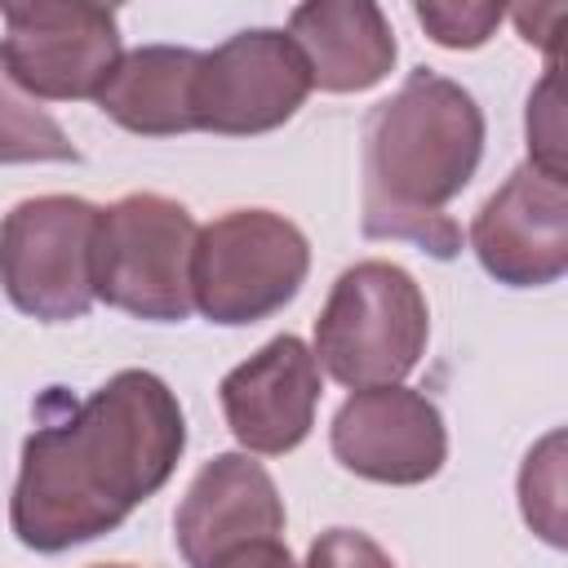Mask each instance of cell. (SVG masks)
<instances>
[{
	"label": "cell",
	"instance_id": "1",
	"mask_svg": "<svg viewBox=\"0 0 568 568\" xmlns=\"http://www.w3.org/2000/svg\"><path fill=\"white\" fill-rule=\"evenodd\" d=\"M182 448L178 395L155 373L124 368L27 435L9 524L40 555L93 541L169 484Z\"/></svg>",
	"mask_w": 568,
	"mask_h": 568
},
{
	"label": "cell",
	"instance_id": "2",
	"mask_svg": "<svg viewBox=\"0 0 568 568\" xmlns=\"http://www.w3.org/2000/svg\"><path fill=\"white\" fill-rule=\"evenodd\" d=\"M484 155V111L435 71H413L364 120V235L413 240L453 257L462 231L444 204L466 191Z\"/></svg>",
	"mask_w": 568,
	"mask_h": 568
},
{
	"label": "cell",
	"instance_id": "3",
	"mask_svg": "<svg viewBox=\"0 0 568 568\" xmlns=\"http://www.w3.org/2000/svg\"><path fill=\"white\" fill-rule=\"evenodd\" d=\"M430 315L417 280L395 262H355L315 320V364L351 390L399 386L426 351Z\"/></svg>",
	"mask_w": 568,
	"mask_h": 568
},
{
	"label": "cell",
	"instance_id": "4",
	"mask_svg": "<svg viewBox=\"0 0 568 568\" xmlns=\"http://www.w3.org/2000/svg\"><path fill=\"white\" fill-rule=\"evenodd\" d=\"M195 222L178 200L138 191L98 209L93 226V297L106 306L178 324L191 315Z\"/></svg>",
	"mask_w": 568,
	"mask_h": 568
},
{
	"label": "cell",
	"instance_id": "5",
	"mask_svg": "<svg viewBox=\"0 0 568 568\" xmlns=\"http://www.w3.org/2000/svg\"><path fill=\"white\" fill-rule=\"evenodd\" d=\"M311 271L306 235L271 209H235L195 231L191 306L209 324H257L284 311Z\"/></svg>",
	"mask_w": 568,
	"mask_h": 568
},
{
	"label": "cell",
	"instance_id": "6",
	"mask_svg": "<svg viewBox=\"0 0 568 568\" xmlns=\"http://www.w3.org/2000/svg\"><path fill=\"white\" fill-rule=\"evenodd\" d=\"M98 209L75 195H36L0 222V284L9 302L44 324L80 320L93 306Z\"/></svg>",
	"mask_w": 568,
	"mask_h": 568
},
{
	"label": "cell",
	"instance_id": "7",
	"mask_svg": "<svg viewBox=\"0 0 568 568\" xmlns=\"http://www.w3.org/2000/svg\"><path fill=\"white\" fill-rule=\"evenodd\" d=\"M4 18V62L13 80L40 102L98 98L106 75L120 62V22L106 4H49L27 0L0 4Z\"/></svg>",
	"mask_w": 568,
	"mask_h": 568
},
{
	"label": "cell",
	"instance_id": "8",
	"mask_svg": "<svg viewBox=\"0 0 568 568\" xmlns=\"http://www.w3.org/2000/svg\"><path fill=\"white\" fill-rule=\"evenodd\" d=\"M311 93V71L302 49L271 27L240 31L213 53H200L191 115L195 129L222 138L271 133L297 115Z\"/></svg>",
	"mask_w": 568,
	"mask_h": 568
},
{
	"label": "cell",
	"instance_id": "9",
	"mask_svg": "<svg viewBox=\"0 0 568 568\" xmlns=\"http://www.w3.org/2000/svg\"><path fill=\"white\" fill-rule=\"evenodd\" d=\"M470 248L479 266L510 288H541L568 271V186L519 164L475 213Z\"/></svg>",
	"mask_w": 568,
	"mask_h": 568
},
{
	"label": "cell",
	"instance_id": "10",
	"mask_svg": "<svg viewBox=\"0 0 568 568\" xmlns=\"http://www.w3.org/2000/svg\"><path fill=\"white\" fill-rule=\"evenodd\" d=\"M333 457L373 484H426L448 457L439 408L408 386L355 390L333 417Z\"/></svg>",
	"mask_w": 568,
	"mask_h": 568
},
{
	"label": "cell",
	"instance_id": "11",
	"mask_svg": "<svg viewBox=\"0 0 568 568\" xmlns=\"http://www.w3.org/2000/svg\"><path fill=\"white\" fill-rule=\"evenodd\" d=\"M217 390L231 435L248 453L280 457L311 435L320 404V364L302 337L284 333L244 364H235Z\"/></svg>",
	"mask_w": 568,
	"mask_h": 568
},
{
	"label": "cell",
	"instance_id": "12",
	"mask_svg": "<svg viewBox=\"0 0 568 568\" xmlns=\"http://www.w3.org/2000/svg\"><path fill=\"white\" fill-rule=\"evenodd\" d=\"M284 532V501L271 484V475L244 457L222 453L213 457L186 488L178 515H173V541L191 568H204L213 555Z\"/></svg>",
	"mask_w": 568,
	"mask_h": 568
},
{
	"label": "cell",
	"instance_id": "13",
	"mask_svg": "<svg viewBox=\"0 0 568 568\" xmlns=\"http://www.w3.org/2000/svg\"><path fill=\"white\" fill-rule=\"evenodd\" d=\"M288 40L302 49L311 84L324 93H364L395 67V31L368 0H315L288 18Z\"/></svg>",
	"mask_w": 568,
	"mask_h": 568
},
{
	"label": "cell",
	"instance_id": "14",
	"mask_svg": "<svg viewBox=\"0 0 568 568\" xmlns=\"http://www.w3.org/2000/svg\"><path fill=\"white\" fill-rule=\"evenodd\" d=\"M200 53L178 44H142L120 53L115 71L98 89V106L129 133L142 138H173L195 129L191 89H195Z\"/></svg>",
	"mask_w": 568,
	"mask_h": 568
},
{
	"label": "cell",
	"instance_id": "15",
	"mask_svg": "<svg viewBox=\"0 0 568 568\" xmlns=\"http://www.w3.org/2000/svg\"><path fill=\"white\" fill-rule=\"evenodd\" d=\"M44 160H80L62 124L13 80L0 53V164H44Z\"/></svg>",
	"mask_w": 568,
	"mask_h": 568
},
{
	"label": "cell",
	"instance_id": "16",
	"mask_svg": "<svg viewBox=\"0 0 568 568\" xmlns=\"http://www.w3.org/2000/svg\"><path fill=\"white\" fill-rule=\"evenodd\" d=\"M564 435H546L524 470H519V501H524V519L532 524V532H541L550 546H564V462H559Z\"/></svg>",
	"mask_w": 568,
	"mask_h": 568
},
{
	"label": "cell",
	"instance_id": "17",
	"mask_svg": "<svg viewBox=\"0 0 568 568\" xmlns=\"http://www.w3.org/2000/svg\"><path fill=\"white\" fill-rule=\"evenodd\" d=\"M528 164L564 178V102H559V62L546 67L541 84L528 98Z\"/></svg>",
	"mask_w": 568,
	"mask_h": 568
},
{
	"label": "cell",
	"instance_id": "18",
	"mask_svg": "<svg viewBox=\"0 0 568 568\" xmlns=\"http://www.w3.org/2000/svg\"><path fill=\"white\" fill-rule=\"evenodd\" d=\"M417 22L426 27V36L435 40V44H444V49H479L493 31H497V22L506 18V9L501 4H439V0H422L417 9Z\"/></svg>",
	"mask_w": 568,
	"mask_h": 568
},
{
	"label": "cell",
	"instance_id": "19",
	"mask_svg": "<svg viewBox=\"0 0 568 568\" xmlns=\"http://www.w3.org/2000/svg\"><path fill=\"white\" fill-rule=\"evenodd\" d=\"M306 568H395V559L359 528H328L311 541Z\"/></svg>",
	"mask_w": 568,
	"mask_h": 568
},
{
	"label": "cell",
	"instance_id": "20",
	"mask_svg": "<svg viewBox=\"0 0 568 568\" xmlns=\"http://www.w3.org/2000/svg\"><path fill=\"white\" fill-rule=\"evenodd\" d=\"M204 568H297V564L280 537H257V541H240V546L213 555Z\"/></svg>",
	"mask_w": 568,
	"mask_h": 568
},
{
	"label": "cell",
	"instance_id": "21",
	"mask_svg": "<svg viewBox=\"0 0 568 568\" xmlns=\"http://www.w3.org/2000/svg\"><path fill=\"white\" fill-rule=\"evenodd\" d=\"M515 18V27H519V36L528 40V44H541L546 53H550V62H559V27H564V18H568V9L564 4H524V9H515L510 13Z\"/></svg>",
	"mask_w": 568,
	"mask_h": 568
},
{
	"label": "cell",
	"instance_id": "22",
	"mask_svg": "<svg viewBox=\"0 0 568 568\" xmlns=\"http://www.w3.org/2000/svg\"><path fill=\"white\" fill-rule=\"evenodd\" d=\"M98 568H129V564H98Z\"/></svg>",
	"mask_w": 568,
	"mask_h": 568
}]
</instances>
